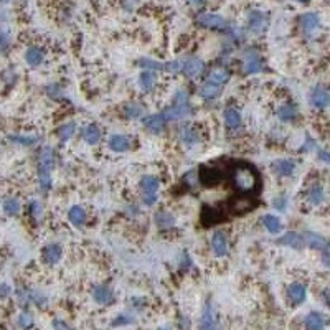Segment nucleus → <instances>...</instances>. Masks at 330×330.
I'll list each match as a JSON object with an SVG mask.
<instances>
[{
	"label": "nucleus",
	"instance_id": "f257e3e1",
	"mask_svg": "<svg viewBox=\"0 0 330 330\" xmlns=\"http://www.w3.org/2000/svg\"><path fill=\"white\" fill-rule=\"evenodd\" d=\"M230 177L233 182V187L236 188L239 195H257L261 188V178L259 172L256 170L254 165L248 164V162L238 160L231 165Z\"/></svg>",
	"mask_w": 330,
	"mask_h": 330
},
{
	"label": "nucleus",
	"instance_id": "f03ea898",
	"mask_svg": "<svg viewBox=\"0 0 330 330\" xmlns=\"http://www.w3.org/2000/svg\"><path fill=\"white\" fill-rule=\"evenodd\" d=\"M193 112L191 109V104L188 101V94L187 91H183V89H178L173 96V101L172 104L167 107L165 111H162V116L165 117V121H178V119H185L188 117L190 114Z\"/></svg>",
	"mask_w": 330,
	"mask_h": 330
},
{
	"label": "nucleus",
	"instance_id": "7ed1b4c3",
	"mask_svg": "<svg viewBox=\"0 0 330 330\" xmlns=\"http://www.w3.org/2000/svg\"><path fill=\"white\" fill-rule=\"evenodd\" d=\"M53 167H55V151L51 147H43L38 154V183L45 193L51 188Z\"/></svg>",
	"mask_w": 330,
	"mask_h": 330
},
{
	"label": "nucleus",
	"instance_id": "20e7f679",
	"mask_svg": "<svg viewBox=\"0 0 330 330\" xmlns=\"http://www.w3.org/2000/svg\"><path fill=\"white\" fill-rule=\"evenodd\" d=\"M256 205H257V202L253 196L241 195V196H236V198H233V200L228 202L226 213L233 215V217H243V215L249 213L251 210H254Z\"/></svg>",
	"mask_w": 330,
	"mask_h": 330
},
{
	"label": "nucleus",
	"instance_id": "39448f33",
	"mask_svg": "<svg viewBox=\"0 0 330 330\" xmlns=\"http://www.w3.org/2000/svg\"><path fill=\"white\" fill-rule=\"evenodd\" d=\"M159 193V178L154 175H146L141 180V196L144 205L152 207L157 202Z\"/></svg>",
	"mask_w": 330,
	"mask_h": 330
},
{
	"label": "nucleus",
	"instance_id": "423d86ee",
	"mask_svg": "<svg viewBox=\"0 0 330 330\" xmlns=\"http://www.w3.org/2000/svg\"><path fill=\"white\" fill-rule=\"evenodd\" d=\"M241 61H243L244 75H256V73H261L262 71L261 55L257 53V50H254V48H248V50L243 51Z\"/></svg>",
	"mask_w": 330,
	"mask_h": 330
},
{
	"label": "nucleus",
	"instance_id": "0eeeda50",
	"mask_svg": "<svg viewBox=\"0 0 330 330\" xmlns=\"http://www.w3.org/2000/svg\"><path fill=\"white\" fill-rule=\"evenodd\" d=\"M269 25L268 15L261 10H251L248 14V32L251 35H261Z\"/></svg>",
	"mask_w": 330,
	"mask_h": 330
},
{
	"label": "nucleus",
	"instance_id": "6e6552de",
	"mask_svg": "<svg viewBox=\"0 0 330 330\" xmlns=\"http://www.w3.org/2000/svg\"><path fill=\"white\" fill-rule=\"evenodd\" d=\"M196 23L203 28H212V30H226L228 22L218 14H212V12H205L196 17Z\"/></svg>",
	"mask_w": 330,
	"mask_h": 330
},
{
	"label": "nucleus",
	"instance_id": "1a4fd4ad",
	"mask_svg": "<svg viewBox=\"0 0 330 330\" xmlns=\"http://www.w3.org/2000/svg\"><path fill=\"white\" fill-rule=\"evenodd\" d=\"M309 101H310V106L315 107V109H327L328 104H330L328 91H327L325 88H322V86H315L310 91Z\"/></svg>",
	"mask_w": 330,
	"mask_h": 330
},
{
	"label": "nucleus",
	"instance_id": "9d476101",
	"mask_svg": "<svg viewBox=\"0 0 330 330\" xmlns=\"http://www.w3.org/2000/svg\"><path fill=\"white\" fill-rule=\"evenodd\" d=\"M203 70H205V63H203V59H200V58L190 56V58L185 59V61H182V71L188 78L200 76L203 73Z\"/></svg>",
	"mask_w": 330,
	"mask_h": 330
},
{
	"label": "nucleus",
	"instance_id": "9b49d317",
	"mask_svg": "<svg viewBox=\"0 0 330 330\" xmlns=\"http://www.w3.org/2000/svg\"><path fill=\"white\" fill-rule=\"evenodd\" d=\"M177 136H178L180 142H182L183 146H187V147H193V146H196V144H198V141H200V137H198V132H195L188 124H182V125H180V127L177 129Z\"/></svg>",
	"mask_w": 330,
	"mask_h": 330
},
{
	"label": "nucleus",
	"instance_id": "f8f14e48",
	"mask_svg": "<svg viewBox=\"0 0 330 330\" xmlns=\"http://www.w3.org/2000/svg\"><path fill=\"white\" fill-rule=\"evenodd\" d=\"M142 124H144V127H146L147 130H151L152 134H159V132L164 130L167 121L160 112V114H151V116H146L142 119Z\"/></svg>",
	"mask_w": 330,
	"mask_h": 330
},
{
	"label": "nucleus",
	"instance_id": "ddd939ff",
	"mask_svg": "<svg viewBox=\"0 0 330 330\" xmlns=\"http://www.w3.org/2000/svg\"><path fill=\"white\" fill-rule=\"evenodd\" d=\"M304 244H307L312 249H319V251H325L328 249V241L323 236L317 235L314 231H305L302 235Z\"/></svg>",
	"mask_w": 330,
	"mask_h": 330
},
{
	"label": "nucleus",
	"instance_id": "4468645a",
	"mask_svg": "<svg viewBox=\"0 0 330 330\" xmlns=\"http://www.w3.org/2000/svg\"><path fill=\"white\" fill-rule=\"evenodd\" d=\"M299 25H301L302 32L312 33L315 28H319L320 19H319V15L314 14V12H307V14L301 15V19H299Z\"/></svg>",
	"mask_w": 330,
	"mask_h": 330
},
{
	"label": "nucleus",
	"instance_id": "2eb2a0df",
	"mask_svg": "<svg viewBox=\"0 0 330 330\" xmlns=\"http://www.w3.org/2000/svg\"><path fill=\"white\" fill-rule=\"evenodd\" d=\"M296 169V162L291 159H279L273 162V170L279 177H289Z\"/></svg>",
	"mask_w": 330,
	"mask_h": 330
},
{
	"label": "nucleus",
	"instance_id": "dca6fc26",
	"mask_svg": "<svg viewBox=\"0 0 330 330\" xmlns=\"http://www.w3.org/2000/svg\"><path fill=\"white\" fill-rule=\"evenodd\" d=\"M305 296H307V291H305V286L301 283H294L287 287V297L292 304H302L305 301Z\"/></svg>",
	"mask_w": 330,
	"mask_h": 330
},
{
	"label": "nucleus",
	"instance_id": "f3484780",
	"mask_svg": "<svg viewBox=\"0 0 330 330\" xmlns=\"http://www.w3.org/2000/svg\"><path fill=\"white\" fill-rule=\"evenodd\" d=\"M93 299L101 305H109L114 302V294L107 286H96L93 289Z\"/></svg>",
	"mask_w": 330,
	"mask_h": 330
},
{
	"label": "nucleus",
	"instance_id": "a211bd4d",
	"mask_svg": "<svg viewBox=\"0 0 330 330\" xmlns=\"http://www.w3.org/2000/svg\"><path fill=\"white\" fill-rule=\"evenodd\" d=\"M212 249L217 256H225L228 253V238L225 233L215 231L212 236Z\"/></svg>",
	"mask_w": 330,
	"mask_h": 330
},
{
	"label": "nucleus",
	"instance_id": "6ab92c4d",
	"mask_svg": "<svg viewBox=\"0 0 330 330\" xmlns=\"http://www.w3.org/2000/svg\"><path fill=\"white\" fill-rule=\"evenodd\" d=\"M304 325L307 330H323L325 328V317L320 312H310L305 315Z\"/></svg>",
	"mask_w": 330,
	"mask_h": 330
},
{
	"label": "nucleus",
	"instance_id": "aec40b11",
	"mask_svg": "<svg viewBox=\"0 0 330 330\" xmlns=\"http://www.w3.org/2000/svg\"><path fill=\"white\" fill-rule=\"evenodd\" d=\"M61 254H63L61 246L56 244V243L48 244L43 249V259L46 264H50V266H53V264H56L59 259H61Z\"/></svg>",
	"mask_w": 330,
	"mask_h": 330
},
{
	"label": "nucleus",
	"instance_id": "412c9836",
	"mask_svg": "<svg viewBox=\"0 0 330 330\" xmlns=\"http://www.w3.org/2000/svg\"><path fill=\"white\" fill-rule=\"evenodd\" d=\"M109 149L114 152H125L130 149V139L127 136L114 134L109 137Z\"/></svg>",
	"mask_w": 330,
	"mask_h": 330
},
{
	"label": "nucleus",
	"instance_id": "4be33fe9",
	"mask_svg": "<svg viewBox=\"0 0 330 330\" xmlns=\"http://www.w3.org/2000/svg\"><path fill=\"white\" fill-rule=\"evenodd\" d=\"M278 244L291 246V248H294V249H301L304 246V239H302V235H299V233L289 231V233H286L284 236H281L278 239Z\"/></svg>",
	"mask_w": 330,
	"mask_h": 330
},
{
	"label": "nucleus",
	"instance_id": "5701e85b",
	"mask_svg": "<svg viewBox=\"0 0 330 330\" xmlns=\"http://www.w3.org/2000/svg\"><path fill=\"white\" fill-rule=\"evenodd\" d=\"M228 80H230V73H228V71L223 70V68H217L208 75L207 83H210V85H213V86L223 88L228 83Z\"/></svg>",
	"mask_w": 330,
	"mask_h": 330
},
{
	"label": "nucleus",
	"instance_id": "b1692460",
	"mask_svg": "<svg viewBox=\"0 0 330 330\" xmlns=\"http://www.w3.org/2000/svg\"><path fill=\"white\" fill-rule=\"evenodd\" d=\"M68 218H70V221L76 228L85 226V223H86V212H85V208L80 207V205L71 207L70 212H68Z\"/></svg>",
	"mask_w": 330,
	"mask_h": 330
},
{
	"label": "nucleus",
	"instance_id": "393cba45",
	"mask_svg": "<svg viewBox=\"0 0 330 330\" xmlns=\"http://www.w3.org/2000/svg\"><path fill=\"white\" fill-rule=\"evenodd\" d=\"M43 59H45V53L38 46H30L25 51V61L30 66H38L40 63H43Z\"/></svg>",
	"mask_w": 330,
	"mask_h": 330
},
{
	"label": "nucleus",
	"instance_id": "a878e982",
	"mask_svg": "<svg viewBox=\"0 0 330 330\" xmlns=\"http://www.w3.org/2000/svg\"><path fill=\"white\" fill-rule=\"evenodd\" d=\"M223 119H225V124L230 129H238L239 125H241V114H239V111L235 109V107L226 109L223 114Z\"/></svg>",
	"mask_w": 330,
	"mask_h": 330
},
{
	"label": "nucleus",
	"instance_id": "bb28decb",
	"mask_svg": "<svg viewBox=\"0 0 330 330\" xmlns=\"http://www.w3.org/2000/svg\"><path fill=\"white\" fill-rule=\"evenodd\" d=\"M155 225H157L160 230H169V228L175 225V217L169 212H157L155 213Z\"/></svg>",
	"mask_w": 330,
	"mask_h": 330
},
{
	"label": "nucleus",
	"instance_id": "cd10ccee",
	"mask_svg": "<svg viewBox=\"0 0 330 330\" xmlns=\"http://www.w3.org/2000/svg\"><path fill=\"white\" fill-rule=\"evenodd\" d=\"M83 139H85L88 144H91V146L98 144L99 139H101V130H99L98 125H96V124L86 125V127L83 129Z\"/></svg>",
	"mask_w": 330,
	"mask_h": 330
},
{
	"label": "nucleus",
	"instance_id": "c85d7f7f",
	"mask_svg": "<svg viewBox=\"0 0 330 330\" xmlns=\"http://www.w3.org/2000/svg\"><path fill=\"white\" fill-rule=\"evenodd\" d=\"M262 225L269 233H273V235H278V233L283 230V223H281V220L278 217H274V215H264Z\"/></svg>",
	"mask_w": 330,
	"mask_h": 330
},
{
	"label": "nucleus",
	"instance_id": "c756f323",
	"mask_svg": "<svg viewBox=\"0 0 330 330\" xmlns=\"http://www.w3.org/2000/svg\"><path fill=\"white\" fill-rule=\"evenodd\" d=\"M323 198H325V193H323L322 185H319V183L312 185L307 191V200H309L310 205H320V203L323 202Z\"/></svg>",
	"mask_w": 330,
	"mask_h": 330
},
{
	"label": "nucleus",
	"instance_id": "7c9ffc66",
	"mask_svg": "<svg viewBox=\"0 0 330 330\" xmlns=\"http://www.w3.org/2000/svg\"><path fill=\"white\" fill-rule=\"evenodd\" d=\"M139 86L142 91H146L149 93L151 89L155 86V73L154 71H147V70H144L141 76H139Z\"/></svg>",
	"mask_w": 330,
	"mask_h": 330
},
{
	"label": "nucleus",
	"instance_id": "2f4dec72",
	"mask_svg": "<svg viewBox=\"0 0 330 330\" xmlns=\"http://www.w3.org/2000/svg\"><path fill=\"white\" fill-rule=\"evenodd\" d=\"M12 45V32L7 25L0 23V53H7Z\"/></svg>",
	"mask_w": 330,
	"mask_h": 330
},
{
	"label": "nucleus",
	"instance_id": "473e14b6",
	"mask_svg": "<svg viewBox=\"0 0 330 330\" xmlns=\"http://www.w3.org/2000/svg\"><path fill=\"white\" fill-rule=\"evenodd\" d=\"M2 208L5 215H9V217H15V215L20 213V202L17 200V198H5L4 203H2Z\"/></svg>",
	"mask_w": 330,
	"mask_h": 330
},
{
	"label": "nucleus",
	"instance_id": "72a5a7b5",
	"mask_svg": "<svg viewBox=\"0 0 330 330\" xmlns=\"http://www.w3.org/2000/svg\"><path fill=\"white\" fill-rule=\"evenodd\" d=\"M278 116L281 121H292V119H296L297 116V109H296V106H292V104H283L278 109Z\"/></svg>",
	"mask_w": 330,
	"mask_h": 330
},
{
	"label": "nucleus",
	"instance_id": "f704fd0d",
	"mask_svg": "<svg viewBox=\"0 0 330 330\" xmlns=\"http://www.w3.org/2000/svg\"><path fill=\"white\" fill-rule=\"evenodd\" d=\"M9 139L20 146H33L38 142V136H25V134H12L9 136Z\"/></svg>",
	"mask_w": 330,
	"mask_h": 330
},
{
	"label": "nucleus",
	"instance_id": "c9c22d12",
	"mask_svg": "<svg viewBox=\"0 0 330 330\" xmlns=\"http://www.w3.org/2000/svg\"><path fill=\"white\" fill-rule=\"evenodd\" d=\"M75 132H76V124L75 122H66L58 129V137H59V141H61V142L70 141L71 137L75 136Z\"/></svg>",
	"mask_w": 330,
	"mask_h": 330
},
{
	"label": "nucleus",
	"instance_id": "e433bc0d",
	"mask_svg": "<svg viewBox=\"0 0 330 330\" xmlns=\"http://www.w3.org/2000/svg\"><path fill=\"white\" fill-rule=\"evenodd\" d=\"M220 93H221V88L210 85V83H205V85H203V86L200 88V96H202V98H205V99L218 98Z\"/></svg>",
	"mask_w": 330,
	"mask_h": 330
},
{
	"label": "nucleus",
	"instance_id": "4c0bfd02",
	"mask_svg": "<svg viewBox=\"0 0 330 330\" xmlns=\"http://www.w3.org/2000/svg\"><path fill=\"white\" fill-rule=\"evenodd\" d=\"M142 106L141 104H136V103H132V104H127L124 107V116L127 117V119H137V117H141L142 116Z\"/></svg>",
	"mask_w": 330,
	"mask_h": 330
},
{
	"label": "nucleus",
	"instance_id": "58836bf2",
	"mask_svg": "<svg viewBox=\"0 0 330 330\" xmlns=\"http://www.w3.org/2000/svg\"><path fill=\"white\" fill-rule=\"evenodd\" d=\"M17 323H19V327L22 330H28L33 327V315L30 314V312L23 310L22 314L19 315V319H17Z\"/></svg>",
	"mask_w": 330,
	"mask_h": 330
},
{
	"label": "nucleus",
	"instance_id": "ea45409f",
	"mask_svg": "<svg viewBox=\"0 0 330 330\" xmlns=\"http://www.w3.org/2000/svg\"><path fill=\"white\" fill-rule=\"evenodd\" d=\"M139 64L142 66L144 70H147V71H159V70H164V63L154 61V59H151V58H142V59H139Z\"/></svg>",
	"mask_w": 330,
	"mask_h": 330
},
{
	"label": "nucleus",
	"instance_id": "a19ab883",
	"mask_svg": "<svg viewBox=\"0 0 330 330\" xmlns=\"http://www.w3.org/2000/svg\"><path fill=\"white\" fill-rule=\"evenodd\" d=\"M136 319H134V315H130L127 314V312H122V314H119L116 319H114L112 322V325L114 327H119V325H129V323H134Z\"/></svg>",
	"mask_w": 330,
	"mask_h": 330
},
{
	"label": "nucleus",
	"instance_id": "79ce46f5",
	"mask_svg": "<svg viewBox=\"0 0 330 330\" xmlns=\"http://www.w3.org/2000/svg\"><path fill=\"white\" fill-rule=\"evenodd\" d=\"M30 301H32L33 304H37L40 305V307H45L46 302H48V299L43 292H40V291H30Z\"/></svg>",
	"mask_w": 330,
	"mask_h": 330
},
{
	"label": "nucleus",
	"instance_id": "37998d69",
	"mask_svg": "<svg viewBox=\"0 0 330 330\" xmlns=\"http://www.w3.org/2000/svg\"><path fill=\"white\" fill-rule=\"evenodd\" d=\"M30 215H32V217L37 221L41 220V215H43V207H41L40 202H37V200L30 202Z\"/></svg>",
	"mask_w": 330,
	"mask_h": 330
},
{
	"label": "nucleus",
	"instance_id": "c03bdc74",
	"mask_svg": "<svg viewBox=\"0 0 330 330\" xmlns=\"http://www.w3.org/2000/svg\"><path fill=\"white\" fill-rule=\"evenodd\" d=\"M15 296H17L19 304L23 305V307H27L28 304H32V301H30V291H27V289H17Z\"/></svg>",
	"mask_w": 330,
	"mask_h": 330
},
{
	"label": "nucleus",
	"instance_id": "a18cd8bd",
	"mask_svg": "<svg viewBox=\"0 0 330 330\" xmlns=\"http://www.w3.org/2000/svg\"><path fill=\"white\" fill-rule=\"evenodd\" d=\"M164 71H169V73H178V71H182V59H173V61L164 63Z\"/></svg>",
	"mask_w": 330,
	"mask_h": 330
},
{
	"label": "nucleus",
	"instance_id": "49530a36",
	"mask_svg": "<svg viewBox=\"0 0 330 330\" xmlns=\"http://www.w3.org/2000/svg\"><path fill=\"white\" fill-rule=\"evenodd\" d=\"M273 207L278 210V212H284L287 208V198L286 196H276L273 202Z\"/></svg>",
	"mask_w": 330,
	"mask_h": 330
},
{
	"label": "nucleus",
	"instance_id": "de8ad7c7",
	"mask_svg": "<svg viewBox=\"0 0 330 330\" xmlns=\"http://www.w3.org/2000/svg\"><path fill=\"white\" fill-rule=\"evenodd\" d=\"M51 328L53 330H73L71 328L68 323H66L64 320H61V319H55L51 322Z\"/></svg>",
	"mask_w": 330,
	"mask_h": 330
},
{
	"label": "nucleus",
	"instance_id": "09e8293b",
	"mask_svg": "<svg viewBox=\"0 0 330 330\" xmlns=\"http://www.w3.org/2000/svg\"><path fill=\"white\" fill-rule=\"evenodd\" d=\"M46 93L51 96V98H61L63 96V89L56 86V85H53V86H48L46 88Z\"/></svg>",
	"mask_w": 330,
	"mask_h": 330
},
{
	"label": "nucleus",
	"instance_id": "8fccbe9b",
	"mask_svg": "<svg viewBox=\"0 0 330 330\" xmlns=\"http://www.w3.org/2000/svg\"><path fill=\"white\" fill-rule=\"evenodd\" d=\"M10 294H12V287L9 284H5V283H0V299L9 297Z\"/></svg>",
	"mask_w": 330,
	"mask_h": 330
},
{
	"label": "nucleus",
	"instance_id": "3c124183",
	"mask_svg": "<svg viewBox=\"0 0 330 330\" xmlns=\"http://www.w3.org/2000/svg\"><path fill=\"white\" fill-rule=\"evenodd\" d=\"M180 266H182L183 269H188L191 266V261H190V256L187 253H183L182 254V261H180Z\"/></svg>",
	"mask_w": 330,
	"mask_h": 330
},
{
	"label": "nucleus",
	"instance_id": "603ef678",
	"mask_svg": "<svg viewBox=\"0 0 330 330\" xmlns=\"http://www.w3.org/2000/svg\"><path fill=\"white\" fill-rule=\"evenodd\" d=\"M317 157H319V159L323 162V164H328V162H330V155H328V152L325 151V149H323V151L317 152Z\"/></svg>",
	"mask_w": 330,
	"mask_h": 330
},
{
	"label": "nucleus",
	"instance_id": "864d4df0",
	"mask_svg": "<svg viewBox=\"0 0 330 330\" xmlns=\"http://www.w3.org/2000/svg\"><path fill=\"white\" fill-rule=\"evenodd\" d=\"M315 146H317V144L307 137V142H305L304 146H302V151H310V149H312V147H315Z\"/></svg>",
	"mask_w": 330,
	"mask_h": 330
},
{
	"label": "nucleus",
	"instance_id": "5fc2aeb1",
	"mask_svg": "<svg viewBox=\"0 0 330 330\" xmlns=\"http://www.w3.org/2000/svg\"><path fill=\"white\" fill-rule=\"evenodd\" d=\"M180 323H182V325H180V327H182L183 330H188V328H190V320H188V317H185V319L182 317V322H180Z\"/></svg>",
	"mask_w": 330,
	"mask_h": 330
},
{
	"label": "nucleus",
	"instance_id": "6e6d98bb",
	"mask_svg": "<svg viewBox=\"0 0 330 330\" xmlns=\"http://www.w3.org/2000/svg\"><path fill=\"white\" fill-rule=\"evenodd\" d=\"M190 2L193 4V5H202V4H205L207 0H190Z\"/></svg>",
	"mask_w": 330,
	"mask_h": 330
},
{
	"label": "nucleus",
	"instance_id": "4d7b16f0",
	"mask_svg": "<svg viewBox=\"0 0 330 330\" xmlns=\"http://www.w3.org/2000/svg\"><path fill=\"white\" fill-rule=\"evenodd\" d=\"M159 330H172V328H170V327H167V325H165V327H160Z\"/></svg>",
	"mask_w": 330,
	"mask_h": 330
},
{
	"label": "nucleus",
	"instance_id": "13d9d810",
	"mask_svg": "<svg viewBox=\"0 0 330 330\" xmlns=\"http://www.w3.org/2000/svg\"><path fill=\"white\" fill-rule=\"evenodd\" d=\"M296 2H302V4H305V2H309V0H296Z\"/></svg>",
	"mask_w": 330,
	"mask_h": 330
},
{
	"label": "nucleus",
	"instance_id": "bf43d9fd",
	"mask_svg": "<svg viewBox=\"0 0 330 330\" xmlns=\"http://www.w3.org/2000/svg\"><path fill=\"white\" fill-rule=\"evenodd\" d=\"M0 2H4V4H7V2H10V0H0Z\"/></svg>",
	"mask_w": 330,
	"mask_h": 330
}]
</instances>
